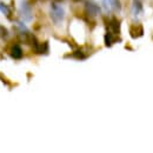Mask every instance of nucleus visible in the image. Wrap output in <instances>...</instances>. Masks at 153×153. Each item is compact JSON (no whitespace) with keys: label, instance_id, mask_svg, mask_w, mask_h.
I'll list each match as a JSON object with an SVG mask.
<instances>
[{"label":"nucleus","instance_id":"12","mask_svg":"<svg viewBox=\"0 0 153 153\" xmlns=\"http://www.w3.org/2000/svg\"><path fill=\"white\" fill-rule=\"evenodd\" d=\"M54 1H61V0H54Z\"/></svg>","mask_w":153,"mask_h":153},{"label":"nucleus","instance_id":"3","mask_svg":"<svg viewBox=\"0 0 153 153\" xmlns=\"http://www.w3.org/2000/svg\"><path fill=\"white\" fill-rule=\"evenodd\" d=\"M85 8H86V13L91 17H96L100 13V7L96 2H92V1H87L85 4Z\"/></svg>","mask_w":153,"mask_h":153},{"label":"nucleus","instance_id":"5","mask_svg":"<svg viewBox=\"0 0 153 153\" xmlns=\"http://www.w3.org/2000/svg\"><path fill=\"white\" fill-rule=\"evenodd\" d=\"M130 33H131V37L132 38H138V37H141L143 33H144V30L141 27V25H138V24H134L130 27Z\"/></svg>","mask_w":153,"mask_h":153},{"label":"nucleus","instance_id":"7","mask_svg":"<svg viewBox=\"0 0 153 153\" xmlns=\"http://www.w3.org/2000/svg\"><path fill=\"white\" fill-rule=\"evenodd\" d=\"M110 30L114 34H119L120 33V21L117 18H112L111 19V21H110Z\"/></svg>","mask_w":153,"mask_h":153},{"label":"nucleus","instance_id":"2","mask_svg":"<svg viewBox=\"0 0 153 153\" xmlns=\"http://www.w3.org/2000/svg\"><path fill=\"white\" fill-rule=\"evenodd\" d=\"M19 14L22 18L24 21L28 22L32 20V10H31V5L28 4L27 0H21L19 6Z\"/></svg>","mask_w":153,"mask_h":153},{"label":"nucleus","instance_id":"11","mask_svg":"<svg viewBox=\"0 0 153 153\" xmlns=\"http://www.w3.org/2000/svg\"><path fill=\"white\" fill-rule=\"evenodd\" d=\"M73 57L76 58V59H85L86 58V56L81 52V51H76L74 53H73Z\"/></svg>","mask_w":153,"mask_h":153},{"label":"nucleus","instance_id":"1","mask_svg":"<svg viewBox=\"0 0 153 153\" xmlns=\"http://www.w3.org/2000/svg\"><path fill=\"white\" fill-rule=\"evenodd\" d=\"M50 16H51L52 21H53L56 25H59V24L64 20V18H65V11H64V8H62L60 5H58L57 2H52Z\"/></svg>","mask_w":153,"mask_h":153},{"label":"nucleus","instance_id":"10","mask_svg":"<svg viewBox=\"0 0 153 153\" xmlns=\"http://www.w3.org/2000/svg\"><path fill=\"white\" fill-rule=\"evenodd\" d=\"M113 37H112V34L110 33V32H107L106 34H105V45L107 46V47H110V46H112V44H113Z\"/></svg>","mask_w":153,"mask_h":153},{"label":"nucleus","instance_id":"6","mask_svg":"<svg viewBox=\"0 0 153 153\" xmlns=\"http://www.w3.org/2000/svg\"><path fill=\"white\" fill-rule=\"evenodd\" d=\"M143 2L141 0H133L132 2V12L134 16H139L140 13H143Z\"/></svg>","mask_w":153,"mask_h":153},{"label":"nucleus","instance_id":"8","mask_svg":"<svg viewBox=\"0 0 153 153\" xmlns=\"http://www.w3.org/2000/svg\"><path fill=\"white\" fill-rule=\"evenodd\" d=\"M11 56L14 59H20L22 57V50L19 45H13V47L11 50Z\"/></svg>","mask_w":153,"mask_h":153},{"label":"nucleus","instance_id":"13","mask_svg":"<svg viewBox=\"0 0 153 153\" xmlns=\"http://www.w3.org/2000/svg\"><path fill=\"white\" fill-rule=\"evenodd\" d=\"M74 1H80V0H74Z\"/></svg>","mask_w":153,"mask_h":153},{"label":"nucleus","instance_id":"9","mask_svg":"<svg viewBox=\"0 0 153 153\" xmlns=\"http://www.w3.org/2000/svg\"><path fill=\"white\" fill-rule=\"evenodd\" d=\"M0 11L7 17V18H10L11 17V10H10V7L6 5V4H4V2H0Z\"/></svg>","mask_w":153,"mask_h":153},{"label":"nucleus","instance_id":"4","mask_svg":"<svg viewBox=\"0 0 153 153\" xmlns=\"http://www.w3.org/2000/svg\"><path fill=\"white\" fill-rule=\"evenodd\" d=\"M104 6L107 10H111L114 12H119L121 10V4L119 0H104Z\"/></svg>","mask_w":153,"mask_h":153}]
</instances>
